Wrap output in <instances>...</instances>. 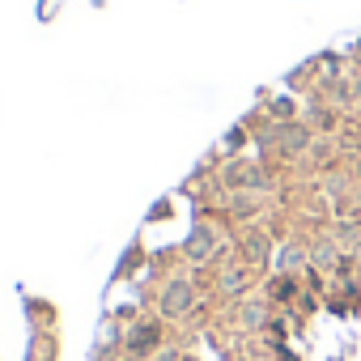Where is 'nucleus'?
<instances>
[{"label": "nucleus", "mask_w": 361, "mask_h": 361, "mask_svg": "<svg viewBox=\"0 0 361 361\" xmlns=\"http://www.w3.org/2000/svg\"><path fill=\"white\" fill-rule=\"evenodd\" d=\"M238 319H243L247 327H264V319H268V306H264V302H247V306L238 310Z\"/></svg>", "instance_id": "1a4fd4ad"}, {"label": "nucleus", "mask_w": 361, "mask_h": 361, "mask_svg": "<svg viewBox=\"0 0 361 361\" xmlns=\"http://www.w3.org/2000/svg\"><path fill=\"white\" fill-rule=\"evenodd\" d=\"M123 353H132V357H157L161 353V323L157 319H140V323H132L128 331H123Z\"/></svg>", "instance_id": "f03ea898"}, {"label": "nucleus", "mask_w": 361, "mask_h": 361, "mask_svg": "<svg viewBox=\"0 0 361 361\" xmlns=\"http://www.w3.org/2000/svg\"><path fill=\"white\" fill-rule=\"evenodd\" d=\"M217 230L213 226H196L192 234H188V243H183V255L192 259V264H209L213 259V251H217Z\"/></svg>", "instance_id": "20e7f679"}, {"label": "nucleus", "mask_w": 361, "mask_h": 361, "mask_svg": "<svg viewBox=\"0 0 361 361\" xmlns=\"http://www.w3.org/2000/svg\"><path fill=\"white\" fill-rule=\"evenodd\" d=\"M268 115H272V123H289L298 111H293V98H272L268 102Z\"/></svg>", "instance_id": "6e6552de"}, {"label": "nucleus", "mask_w": 361, "mask_h": 361, "mask_svg": "<svg viewBox=\"0 0 361 361\" xmlns=\"http://www.w3.org/2000/svg\"><path fill=\"white\" fill-rule=\"evenodd\" d=\"M56 353H60L56 336H51V331H35V353H30V361H51Z\"/></svg>", "instance_id": "39448f33"}, {"label": "nucleus", "mask_w": 361, "mask_h": 361, "mask_svg": "<svg viewBox=\"0 0 361 361\" xmlns=\"http://www.w3.org/2000/svg\"><path fill=\"white\" fill-rule=\"evenodd\" d=\"M192 306H196V285L188 276H170L161 285V293H157V314L161 319H183V314H192Z\"/></svg>", "instance_id": "f257e3e1"}, {"label": "nucleus", "mask_w": 361, "mask_h": 361, "mask_svg": "<svg viewBox=\"0 0 361 361\" xmlns=\"http://www.w3.org/2000/svg\"><path fill=\"white\" fill-rule=\"evenodd\" d=\"M115 361H145V357H132V353H119Z\"/></svg>", "instance_id": "9b49d317"}, {"label": "nucleus", "mask_w": 361, "mask_h": 361, "mask_svg": "<svg viewBox=\"0 0 361 361\" xmlns=\"http://www.w3.org/2000/svg\"><path fill=\"white\" fill-rule=\"evenodd\" d=\"M272 140H276V145H285V153H302V149H310V145H314V132H310L306 123L289 119V123H272Z\"/></svg>", "instance_id": "7ed1b4c3"}, {"label": "nucleus", "mask_w": 361, "mask_h": 361, "mask_svg": "<svg viewBox=\"0 0 361 361\" xmlns=\"http://www.w3.org/2000/svg\"><path fill=\"white\" fill-rule=\"evenodd\" d=\"M247 285H251V276H247V268H234V272H226L221 276V293H247Z\"/></svg>", "instance_id": "0eeeda50"}, {"label": "nucleus", "mask_w": 361, "mask_h": 361, "mask_svg": "<svg viewBox=\"0 0 361 361\" xmlns=\"http://www.w3.org/2000/svg\"><path fill=\"white\" fill-rule=\"evenodd\" d=\"M293 293H298V281H293L289 272H281V276H276V285H272V298H281V302H285V298H293Z\"/></svg>", "instance_id": "9d476101"}, {"label": "nucleus", "mask_w": 361, "mask_h": 361, "mask_svg": "<svg viewBox=\"0 0 361 361\" xmlns=\"http://www.w3.org/2000/svg\"><path fill=\"white\" fill-rule=\"evenodd\" d=\"M247 259L251 264H264L268 259V234H259V230L247 234Z\"/></svg>", "instance_id": "423d86ee"}]
</instances>
